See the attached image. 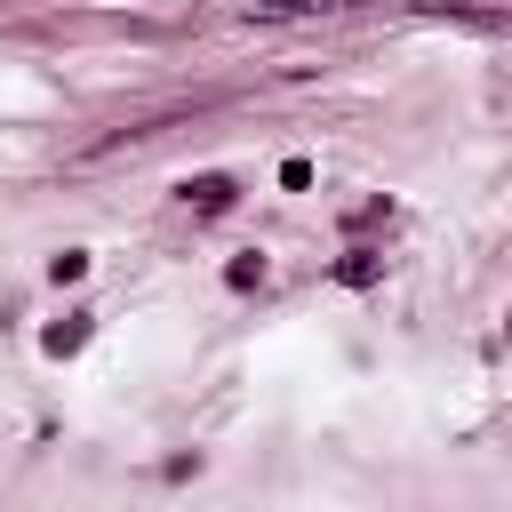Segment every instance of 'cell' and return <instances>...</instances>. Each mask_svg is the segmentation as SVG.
Wrapping results in <instances>:
<instances>
[{
	"label": "cell",
	"instance_id": "5",
	"mask_svg": "<svg viewBox=\"0 0 512 512\" xmlns=\"http://www.w3.org/2000/svg\"><path fill=\"white\" fill-rule=\"evenodd\" d=\"M80 272H88V256H80V248H64V256L48 264V280H56V288H64V280H80Z\"/></svg>",
	"mask_w": 512,
	"mask_h": 512
},
{
	"label": "cell",
	"instance_id": "1",
	"mask_svg": "<svg viewBox=\"0 0 512 512\" xmlns=\"http://www.w3.org/2000/svg\"><path fill=\"white\" fill-rule=\"evenodd\" d=\"M232 200H240L232 176H192V184H184V208H200V216H224Z\"/></svg>",
	"mask_w": 512,
	"mask_h": 512
},
{
	"label": "cell",
	"instance_id": "2",
	"mask_svg": "<svg viewBox=\"0 0 512 512\" xmlns=\"http://www.w3.org/2000/svg\"><path fill=\"white\" fill-rule=\"evenodd\" d=\"M376 272H384V248H344V264H336V280H344V288H368Z\"/></svg>",
	"mask_w": 512,
	"mask_h": 512
},
{
	"label": "cell",
	"instance_id": "3",
	"mask_svg": "<svg viewBox=\"0 0 512 512\" xmlns=\"http://www.w3.org/2000/svg\"><path fill=\"white\" fill-rule=\"evenodd\" d=\"M40 344H48L56 360H64V352H80V344H88V312H72V320H56V328H48Z\"/></svg>",
	"mask_w": 512,
	"mask_h": 512
},
{
	"label": "cell",
	"instance_id": "4",
	"mask_svg": "<svg viewBox=\"0 0 512 512\" xmlns=\"http://www.w3.org/2000/svg\"><path fill=\"white\" fill-rule=\"evenodd\" d=\"M224 280H232V288H264V256H232Z\"/></svg>",
	"mask_w": 512,
	"mask_h": 512
}]
</instances>
